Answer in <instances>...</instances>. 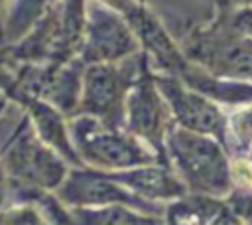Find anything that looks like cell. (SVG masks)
<instances>
[{"label": "cell", "mask_w": 252, "mask_h": 225, "mask_svg": "<svg viewBox=\"0 0 252 225\" xmlns=\"http://www.w3.org/2000/svg\"><path fill=\"white\" fill-rule=\"evenodd\" d=\"M173 107L177 111V116L183 120V124L197 132H213L220 128L219 111L199 97L183 95L181 99L175 101Z\"/></svg>", "instance_id": "obj_2"}, {"label": "cell", "mask_w": 252, "mask_h": 225, "mask_svg": "<svg viewBox=\"0 0 252 225\" xmlns=\"http://www.w3.org/2000/svg\"><path fill=\"white\" fill-rule=\"evenodd\" d=\"M173 144L181 160L179 164L199 186L222 189L228 184V168L217 144L187 132L177 134Z\"/></svg>", "instance_id": "obj_1"}]
</instances>
